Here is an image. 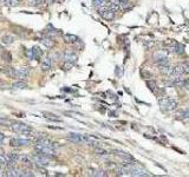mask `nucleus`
<instances>
[{
    "label": "nucleus",
    "instance_id": "nucleus-1",
    "mask_svg": "<svg viewBox=\"0 0 189 177\" xmlns=\"http://www.w3.org/2000/svg\"><path fill=\"white\" fill-rule=\"evenodd\" d=\"M160 106L163 111H173V110H175L176 106H177V102L173 98L164 97V98L160 99Z\"/></svg>",
    "mask_w": 189,
    "mask_h": 177
},
{
    "label": "nucleus",
    "instance_id": "nucleus-37",
    "mask_svg": "<svg viewBox=\"0 0 189 177\" xmlns=\"http://www.w3.org/2000/svg\"><path fill=\"white\" fill-rule=\"evenodd\" d=\"M0 3H1V4H3V3H5V0H0Z\"/></svg>",
    "mask_w": 189,
    "mask_h": 177
},
{
    "label": "nucleus",
    "instance_id": "nucleus-33",
    "mask_svg": "<svg viewBox=\"0 0 189 177\" xmlns=\"http://www.w3.org/2000/svg\"><path fill=\"white\" fill-rule=\"evenodd\" d=\"M26 56L29 59H33L34 58V53H33V50H26Z\"/></svg>",
    "mask_w": 189,
    "mask_h": 177
},
{
    "label": "nucleus",
    "instance_id": "nucleus-22",
    "mask_svg": "<svg viewBox=\"0 0 189 177\" xmlns=\"http://www.w3.org/2000/svg\"><path fill=\"white\" fill-rule=\"evenodd\" d=\"M184 79L183 78H181V77H176L175 78V80H174V86H176V87H180V86H183L184 85Z\"/></svg>",
    "mask_w": 189,
    "mask_h": 177
},
{
    "label": "nucleus",
    "instance_id": "nucleus-5",
    "mask_svg": "<svg viewBox=\"0 0 189 177\" xmlns=\"http://www.w3.org/2000/svg\"><path fill=\"white\" fill-rule=\"evenodd\" d=\"M30 75V69L29 68H21L20 70H18V79L19 80H24L26 79Z\"/></svg>",
    "mask_w": 189,
    "mask_h": 177
},
{
    "label": "nucleus",
    "instance_id": "nucleus-4",
    "mask_svg": "<svg viewBox=\"0 0 189 177\" xmlns=\"http://www.w3.org/2000/svg\"><path fill=\"white\" fill-rule=\"evenodd\" d=\"M64 61H70V63H76L77 61V59H78V56L75 53V52H72V51H66L65 53H64Z\"/></svg>",
    "mask_w": 189,
    "mask_h": 177
},
{
    "label": "nucleus",
    "instance_id": "nucleus-35",
    "mask_svg": "<svg viewBox=\"0 0 189 177\" xmlns=\"http://www.w3.org/2000/svg\"><path fill=\"white\" fill-rule=\"evenodd\" d=\"M183 117H184V118H187V119L189 118V110H187V111H184V112H183Z\"/></svg>",
    "mask_w": 189,
    "mask_h": 177
},
{
    "label": "nucleus",
    "instance_id": "nucleus-14",
    "mask_svg": "<svg viewBox=\"0 0 189 177\" xmlns=\"http://www.w3.org/2000/svg\"><path fill=\"white\" fill-rule=\"evenodd\" d=\"M167 54H168L167 51H164V50H158L157 52L154 53V58H155V60L157 61V60H160V59H162V58H165V57H167Z\"/></svg>",
    "mask_w": 189,
    "mask_h": 177
},
{
    "label": "nucleus",
    "instance_id": "nucleus-41",
    "mask_svg": "<svg viewBox=\"0 0 189 177\" xmlns=\"http://www.w3.org/2000/svg\"><path fill=\"white\" fill-rule=\"evenodd\" d=\"M1 85H3V84H1V83H0V86H1Z\"/></svg>",
    "mask_w": 189,
    "mask_h": 177
},
{
    "label": "nucleus",
    "instance_id": "nucleus-23",
    "mask_svg": "<svg viewBox=\"0 0 189 177\" xmlns=\"http://www.w3.org/2000/svg\"><path fill=\"white\" fill-rule=\"evenodd\" d=\"M141 76H142V78H144V79H150V78L153 77V75H151L149 71L144 70V69L141 70Z\"/></svg>",
    "mask_w": 189,
    "mask_h": 177
},
{
    "label": "nucleus",
    "instance_id": "nucleus-27",
    "mask_svg": "<svg viewBox=\"0 0 189 177\" xmlns=\"http://www.w3.org/2000/svg\"><path fill=\"white\" fill-rule=\"evenodd\" d=\"M72 66H74V63H70V61H64V64H63V70L64 71H69L70 69H72Z\"/></svg>",
    "mask_w": 189,
    "mask_h": 177
},
{
    "label": "nucleus",
    "instance_id": "nucleus-7",
    "mask_svg": "<svg viewBox=\"0 0 189 177\" xmlns=\"http://www.w3.org/2000/svg\"><path fill=\"white\" fill-rule=\"evenodd\" d=\"M1 71H4L8 77L11 78H17L18 79V70L13 69V68H3Z\"/></svg>",
    "mask_w": 189,
    "mask_h": 177
},
{
    "label": "nucleus",
    "instance_id": "nucleus-34",
    "mask_svg": "<svg viewBox=\"0 0 189 177\" xmlns=\"http://www.w3.org/2000/svg\"><path fill=\"white\" fill-rule=\"evenodd\" d=\"M4 141H5V136L1 134V132H0V145H1V144L4 143Z\"/></svg>",
    "mask_w": 189,
    "mask_h": 177
},
{
    "label": "nucleus",
    "instance_id": "nucleus-13",
    "mask_svg": "<svg viewBox=\"0 0 189 177\" xmlns=\"http://www.w3.org/2000/svg\"><path fill=\"white\" fill-rule=\"evenodd\" d=\"M14 40H15V38H14L13 34H5V36H3V38H1V41H3L4 44H6V45H8V44H12Z\"/></svg>",
    "mask_w": 189,
    "mask_h": 177
},
{
    "label": "nucleus",
    "instance_id": "nucleus-9",
    "mask_svg": "<svg viewBox=\"0 0 189 177\" xmlns=\"http://www.w3.org/2000/svg\"><path fill=\"white\" fill-rule=\"evenodd\" d=\"M69 139L72 141V142H75V143H82V142H84V135L70 134V135H69Z\"/></svg>",
    "mask_w": 189,
    "mask_h": 177
},
{
    "label": "nucleus",
    "instance_id": "nucleus-29",
    "mask_svg": "<svg viewBox=\"0 0 189 177\" xmlns=\"http://www.w3.org/2000/svg\"><path fill=\"white\" fill-rule=\"evenodd\" d=\"M94 152H96L97 155H99V156H105V155H108V151L102 149V148H96L94 149Z\"/></svg>",
    "mask_w": 189,
    "mask_h": 177
},
{
    "label": "nucleus",
    "instance_id": "nucleus-12",
    "mask_svg": "<svg viewBox=\"0 0 189 177\" xmlns=\"http://www.w3.org/2000/svg\"><path fill=\"white\" fill-rule=\"evenodd\" d=\"M115 3L120 6L122 10H127L130 7V1L129 0H115Z\"/></svg>",
    "mask_w": 189,
    "mask_h": 177
},
{
    "label": "nucleus",
    "instance_id": "nucleus-26",
    "mask_svg": "<svg viewBox=\"0 0 189 177\" xmlns=\"http://www.w3.org/2000/svg\"><path fill=\"white\" fill-rule=\"evenodd\" d=\"M32 50H33V53H34V58H40L43 56V51L38 46H34Z\"/></svg>",
    "mask_w": 189,
    "mask_h": 177
},
{
    "label": "nucleus",
    "instance_id": "nucleus-10",
    "mask_svg": "<svg viewBox=\"0 0 189 177\" xmlns=\"http://www.w3.org/2000/svg\"><path fill=\"white\" fill-rule=\"evenodd\" d=\"M78 40H79L78 37L75 36V34H65V36H64V41L67 43V44H75V43H77Z\"/></svg>",
    "mask_w": 189,
    "mask_h": 177
},
{
    "label": "nucleus",
    "instance_id": "nucleus-20",
    "mask_svg": "<svg viewBox=\"0 0 189 177\" xmlns=\"http://www.w3.org/2000/svg\"><path fill=\"white\" fill-rule=\"evenodd\" d=\"M1 58H3L5 61H7V63L12 61V54H11L8 51H4V52L1 53Z\"/></svg>",
    "mask_w": 189,
    "mask_h": 177
},
{
    "label": "nucleus",
    "instance_id": "nucleus-6",
    "mask_svg": "<svg viewBox=\"0 0 189 177\" xmlns=\"http://www.w3.org/2000/svg\"><path fill=\"white\" fill-rule=\"evenodd\" d=\"M51 58L50 57H45L41 60V70L43 71H49L51 69Z\"/></svg>",
    "mask_w": 189,
    "mask_h": 177
},
{
    "label": "nucleus",
    "instance_id": "nucleus-11",
    "mask_svg": "<svg viewBox=\"0 0 189 177\" xmlns=\"http://www.w3.org/2000/svg\"><path fill=\"white\" fill-rule=\"evenodd\" d=\"M169 50L174 51V52H175V53H177V54H182V53L184 52V46L182 45V44H178V43H176L174 46L169 47Z\"/></svg>",
    "mask_w": 189,
    "mask_h": 177
},
{
    "label": "nucleus",
    "instance_id": "nucleus-16",
    "mask_svg": "<svg viewBox=\"0 0 189 177\" xmlns=\"http://www.w3.org/2000/svg\"><path fill=\"white\" fill-rule=\"evenodd\" d=\"M18 161H20L24 164H31L32 158L30 156H27V155H21V156H19V160Z\"/></svg>",
    "mask_w": 189,
    "mask_h": 177
},
{
    "label": "nucleus",
    "instance_id": "nucleus-40",
    "mask_svg": "<svg viewBox=\"0 0 189 177\" xmlns=\"http://www.w3.org/2000/svg\"><path fill=\"white\" fill-rule=\"evenodd\" d=\"M1 50H3V49H1V46H0V52H1Z\"/></svg>",
    "mask_w": 189,
    "mask_h": 177
},
{
    "label": "nucleus",
    "instance_id": "nucleus-38",
    "mask_svg": "<svg viewBox=\"0 0 189 177\" xmlns=\"http://www.w3.org/2000/svg\"><path fill=\"white\" fill-rule=\"evenodd\" d=\"M37 1H38V3H41V1H44V0H37Z\"/></svg>",
    "mask_w": 189,
    "mask_h": 177
},
{
    "label": "nucleus",
    "instance_id": "nucleus-36",
    "mask_svg": "<svg viewBox=\"0 0 189 177\" xmlns=\"http://www.w3.org/2000/svg\"><path fill=\"white\" fill-rule=\"evenodd\" d=\"M184 85H186V86H187V87L189 88V78H188V79H187V80L184 82Z\"/></svg>",
    "mask_w": 189,
    "mask_h": 177
},
{
    "label": "nucleus",
    "instance_id": "nucleus-21",
    "mask_svg": "<svg viewBox=\"0 0 189 177\" xmlns=\"http://www.w3.org/2000/svg\"><path fill=\"white\" fill-rule=\"evenodd\" d=\"M160 69H161V72H162L163 75H170V73H172V70H173V69H170V66H169V65L160 66Z\"/></svg>",
    "mask_w": 189,
    "mask_h": 177
},
{
    "label": "nucleus",
    "instance_id": "nucleus-19",
    "mask_svg": "<svg viewBox=\"0 0 189 177\" xmlns=\"http://www.w3.org/2000/svg\"><path fill=\"white\" fill-rule=\"evenodd\" d=\"M19 4H20L19 0H5V5L7 7H17L19 6Z\"/></svg>",
    "mask_w": 189,
    "mask_h": 177
},
{
    "label": "nucleus",
    "instance_id": "nucleus-39",
    "mask_svg": "<svg viewBox=\"0 0 189 177\" xmlns=\"http://www.w3.org/2000/svg\"><path fill=\"white\" fill-rule=\"evenodd\" d=\"M186 64H187V65H188V66H189V61H187V63H186Z\"/></svg>",
    "mask_w": 189,
    "mask_h": 177
},
{
    "label": "nucleus",
    "instance_id": "nucleus-15",
    "mask_svg": "<svg viewBox=\"0 0 189 177\" xmlns=\"http://www.w3.org/2000/svg\"><path fill=\"white\" fill-rule=\"evenodd\" d=\"M41 44L45 45L46 47H53L55 46V41L52 40V38H43L41 39Z\"/></svg>",
    "mask_w": 189,
    "mask_h": 177
},
{
    "label": "nucleus",
    "instance_id": "nucleus-8",
    "mask_svg": "<svg viewBox=\"0 0 189 177\" xmlns=\"http://www.w3.org/2000/svg\"><path fill=\"white\" fill-rule=\"evenodd\" d=\"M183 73H184V69H183V65L181 64V65L175 66V68L172 70V73L170 75H173L174 77H181Z\"/></svg>",
    "mask_w": 189,
    "mask_h": 177
},
{
    "label": "nucleus",
    "instance_id": "nucleus-2",
    "mask_svg": "<svg viewBox=\"0 0 189 177\" xmlns=\"http://www.w3.org/2000/svg\"><path fill=\"white\" fill-rule=\"evenodd\" d=\"M11 129L17 132V134H21V135H29L32 132V128L29 126L27 124H22V123H13L11 125Z\"/></svg>",
    "mask_w": 189,
    "mask_h": 177
},
{
    "label": "nucleus",
    "instance_id": "nucleus-24",
    "mask_svg": "<svg viewBox=\"0 0 189 177\" xmlns=\"http://www.w3.org/2000/svg\"><path fill=\"white\" fill-rule=\"evenodd\" d=\"M7 176H13V177H17V176H20V171L17 170L15 168H10V171L8 174H6Z\"/></svg>",
    "mask_w": 189,
    "mask_h": 177
},
{
    "label": "nucleus",
    "instance_id": "nucleus-17",
    "mask_svg": "<svg viewBox=\"0 0 189 177\" xmlns=\"http://www.w3.org/2000/svg\"><path fill=\"white\" fill-rule=\"evenodd\" d=\"M44 116H45V118H47V119H49V121H51V122H60L59 117H57V116H56V115H53V114L44 112Z\"/></svg>",
    "mask_w": 189,
    "mask_h": 177
},
{
    "label": "nucleus",
    "instance_id": "nucleus-31",
    "mask_svg": "<svg viewBox=\"0 0 189 177\" xmlns=\"http://www.w3.org/2000/svg\"><path fill=\"white\" fill-rule=\"evenodd\" d=\"M10 145H11V146H20L19 138H12V139L10 141Z\"/></svg>",
    "mask_w": 189,
    "mask_h": 177
},
{
    "label": "nucleus",
    "instance_id": "nucleus-18",
    "mask_svg": "<svg viewBox=\"0 0 189 177\" xmlns=\"http://www.w3.org/2000/svg\"><path fill=\"white\" fill-rule=\"evenodd\" d=\"M147 86L150 88V91H153V92H155L156 88H157L156 82H155V80H151V79H148V80H147Z\"/></svg>",
    "mask_w": 189,
    "mask_h": 177
},
{
    "label": "nucleus",
    "instance_id": "nucleus-30",
    "mask_svg": "<svg viewBox=\"0 0 189 177\" xmlns=\"http://www.w3.org/2000/svg\"><path fill=\"white\" fill-rule=\"evenodd\" d=\"M27 86V84L25 83V82H18V83H15L14 85H13V87H15V88H25Z\"/></svg>",
    "mask_w": 189,
    "mask_h": 177
},
{
    "label": "nucleus",
    "instance_id": "nucleus-3",
    "mask_svg": "<svg viewBox=\"0 0 189 177\" xmlns=\"http://www.w3.org/2000/svg\"><path fill=\"white\" fill-rule=\"evenodd\" d=\"M32 161L34 163H37L38 165H47L50 163V157L46 156V155H44V153L38 152L37 155H34V156L32 157Z\"/></svg>",
    "mask_w": 189,
    "mask_h": 177
},
{
    "label": "nucleus",
    "instance_id": "nucleus-28",
    "mask_svg": "<svg viewBox=\"0 0 189 177\" xmlns=\"http://www.w3.org/2000/svg\"><path fill=\"white\" fill-rule=\"evenodd\" d=\"M156 64H157L158 66H165V65H169V61H168L167 57H165V58H162V59L157 60V61H156Z\"/></svg>",
    "mask_w": 189,
    "mask_h": 177
},
{
    "label": "nucleus",
    "instance_id": "nucleus-32",
    "mask_svg": "<svg viewBox=\"0 0 189 177\" xmlns=\"http://www.w3.org/2000/svg\"><path fill=\"white\" fill-rule=\"evenodd\" d=\"M0 164H1L3 167L6 165V156L5 155H1V153H0Z\"/></svg>",
    "mask_w": 189,
    "mask_h": 177
},
{
    "label": "nucleus",
    "instance_id": "nucleus-25",
    "mask_svg": "<svg viewBox=\"0 0 189 177\" xmlns=\"http://www.w3.org/2000/svg\"><path fill=\"white\" fill-rule=\"evenodd\" d=\"M20 176H22V177H32L33 176V172L31 170H29V169H25V170H21L20 171Z\"/></svg>",
    "mask_w": 189,
    "mask_h": 177
}]
</instances>
